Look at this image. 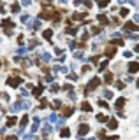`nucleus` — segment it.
Returning a JSON list of instances; mask_svg holds the SVG:
<instances>
[{
  "label": "nucleus",
  "instance_id": "nucleus-1",
  "mask_svg": "<svg viewBox=\"0 0 139 140\" xmlns=\"http://www.w3.org/2000/svg\"><path fill=\"white\" fill-rule=\"evenodd\" d=\"M41 14H42V18H49L53 21H60V12L55 11V9H44Z\"/></svg>",
  "mask_w": 139,
  "mask_h": 140
},
{
  "label": "nucleus",
  "instance_id": "nucleus-2",
  "mask_svg": "<svg viewBox=\"0 0 139 140\" xmlns=\"http://www.w3.org/2000/svg\"><path fill=\"white\" fill-rule=\"evenodd\" d=\"M21 82H23V81H21L19 77H9L7 79V86H11V88H18Z\"/></svg>",
  "mask_w": 139,
  "mask_h": 140
},
{
  "label": "nucleus",
  "instance_id": "nucleus-3",
  "mask_svg": "<svg viewBox=\"0 0 139 140\" xmlns=\"http://www.w3.org/2000/svg\"><path fill=\"white\" fill-rule=\"evenodd\" d=\"M100 84V79L99 77H95V79H92L90 81V84H88V88H86V93H90V91H93L95 89V88H97Z\"/></svg>",
  "mask_w": 139,
  "mask_h": 140
},
{
  "label": "nucleus",
  "instance_id": "nucleus-4",
  "mask_svg": "<svg viewBox=\"0 0 139 140\" xmlns=\"http://www.w3.org/2000/svg\"><path fill=\"white\" fill-rule=\"evenodd\" d=\"M2 26H9V28H5V33H7V35H11V33H12L11 28H14V23H12L11 19H4V21H2Z\"/></svg>",
  "mask_w": 139,
  "mask_h": 140
},
{
  "label": "nucleus",
  "instance_id": "nucleus-5",
  "mask_svg": "<svg viewBox=\"0 0 139 140\" xmlns=\"http://www.w3.org/2000/svg\"><path fill=\"white\" fill-rule=\"evenodd\" d=\"M123 30H127V32H136V30H139V28L136 26V23H125Z\"/></svg>",
  "mask_w": 139,
  "mask_h": 140
},
{
  "label": "nucleus",
  "instance_id": "nucleus-6",
  "mask_svg": "<svg viewBox=\"0 0 139 140\" xmlns=\"http://www.w3.org/2000/svg\"><path fill=\"white\" fill-rule=\"evenodd\" d=\"M137 70H139V63H137V61H132V63H129V72L136 74Z\"/></svg>",
  "mask_w": 139,
  "mask_h": 140
},
{
  "label": "nucleus",
  "instance_id": "nucleus-7",
  "mask_svg": "<svg viewBox=\"0 0 139 140\" xmlns=\"http://www.w3.org/2000/svg\"><path fill=\"white\" fill-rule=\"evenodd\" d=\"M114 53H116V49H114V46H107V47H106V56H107V58H111V56H114Z\"/></svg>",
  "mask_w": 139,
  "mask_h": 140
},
{
  "label": "nucleus",
  "instance_id": "nucleus-8",
  "mask_svg": "<svg viewBox=\"0 0 139 140\" xmlns=\"http://www.w3.org/2000/svg\"><path fill=\"white\" fill-rule=\"evenodd\" d=\"M85 16H86V12H74V14H72V19L81 21V19H85Z\"/></svg>",
  "mask_w": 139,
  "mask_h": 140
},
{
  "label": "nucleus",
  "instance_id": "nucleus-9",
  "mask_svg": "<svg viewBox=\"0 0 139 140\" xmlns=\"http://www.w3.org/2000/svg\"><path fill=\"white\" fill-rule=\"evenodd\" d=\"M107 128H109V130H116V128H118L116 119H109V121H107Z\"/></svg>",
  "mask_w": 139,
  "mask_h": 140
},
{
  "label": "nucleus",
  "instance_id": "nucleus-10",
  "mask_svg": "<svg viewBox=\"0 0 139 140\" xmlns=\"http://www.w3.org/2000/svg\"><path fill=\"white\" fill-rule=\"evenodd\" d=\"M18 123V119H16V117H14V116H11V117H7V126H14V124H16Z\"/></svg>",
  "mask_w": 139,
  "mask_h": 140
},
{
  "label": "nucleus",
  "instance_id": "nucleus-11",
  "mask_svg": "<svg viewBox=\"0 0 139 140\" xmlns=\"http://www.w3.org/2000/svg\"><path fill=\"white\" fill-rule=\"evenodd\" d=\"M97 19L100 21L102 25H107V23H109V19H107V18L104 16V14H97Z\"/></svg>",
  "mask_w": 139,
  "mask_h": 140
},
{
  "label": "nucleus",
  "instance_id": "nucleus-12",
  "mask_svg": "<svg viewBox=\"0 0 139 140\" xmlns=\"http://www.w3.org/2000/svg\"><path fill=\"white\" fill-rule=\"evenodd\" d=\"M44 91V88L42 86H37V88H34V96H41V93Z\"/></svg>",
  "mask_w": 139,
  "mask_h": 140
},
{
  "label": "nucleus",
  "instance_id": "nucleus-13",
  "mask_svg": "<svg viewBox=\"0 0 139 140\" xmlns=\"http://www.w3.org/2000/svg\"><path fill=\"white\" fill-rule=\"evenodd\" d=\"M81 109H83V110H86V112H92V107H90L88 102H83V103H81Z\"/></svg>",
  "mask_w": 139,
  "mask_h": 140
},
{
  "label": "nucleus",
  "instance_id": "nucleus-14",
  "mask_svg": "<svg viewBox=\"0 0 139 140\" xmlns=\"http://www.w3.org/2000/svg\"><path fill=\"white\" fill-rule=\"evenodd\" d=\"M85 133H88V126L81 124V126H79V135H85Z\"/></svg>",
  "mask_w": 139,
  "mask_h": 140
},
{
  "label": "nucleus",
  "instance_id": "nucleus-15",
  "mask_svg": "<svg viewBox=\"0 0 139 140\" xmlns=\"http://www.w3.org/2000/svg\"><path fill=\"white\" fill-rule=\"evenodd\" d=\"M104 82H106V84H111V82H113V74H106Z\"/></svg>",
  "mask_w": 139,
  "mask_h": 140
},
{
  "label": "nucleus",
  "instance_id": "nucleus-16",
  "mask_svg": "<svg viewBox=\"0 0 139 140\" xmlns=\"http://www.w3.org/2000/svg\"><path fill=\"white\" fill-rule=\"evenodd\" d=\"M123 103H125V98H118V102H116V109L120 110V109L123 107Z\"/></svg>",
  "mask_w": 139,
  "mask_h": 140
},
{
  "label": "nucleus",
  "instance_id": "nucleus-17",
  "mask_svg": "<svg viewBox=\"0 0 139 140\" xmlns=\"http://www.w3.org/2000/svg\"><path fill=\"white\" fill-rule=\"evenodd\" d=\"M97 4H99V7H102V9H104V7H107V5H109V0H99Z\"/></svg>",
  "mask_w": 139,
  "mask_h": 140
},
{
  "label": "nucleus",
  "instance_id": "nucleus-18",
  "mask_svg": "<svg viewBox=\"0 0 139 140\" xmlns=\"http://www.w3.org/2000/svg\"><path fill=\"white\" fill-rule=\"evenodd\" d=\"M72 114V107H63V116H70Z\"/></svg>",
  "mask_w": 139,
  "mask_h": 140
},
{
  "label": "nucleus",
  "instance_id": "nucleus-19",
  "mask_svg": "<svg viewBox=\"0 0 139 140\" xmlns=\"http://www.w3.org/2000/svg\"><path fill=\"white\" fill-rule=\"evenodd\" d=\"M51 35H53V30H46L44 32V39H51Z\"/></svg>",
  "mask_w": 139,
  "mask_h": 140
},
{
  "label": "nucleus",
  "instance_id": "nucleus-20",
  "mask_svg": "<svg viewBox=\"0 0 139 140\" xmlns=\"http://www.w3.org/2000/svg\"><path fill=\"white\" fill-rule=\"evenodd\" d=\"M11 11H12V12H18V11H19V5H18V4H12V5H11Z\"/></svg>",
  "mask_w": 139,
  "mask_h": 140
},
{
  "label": "nucleus",
  "instance_id": "nucleus-21",
  "mask_svg": "<svg viewBox=\"0 0 139 140\" xmlns=\"http://www.w3.org/2000/svg\"><path fill=\"white\" fill-rule=\"evenodd\" d=\"M69 135H70V130H67V128L62 130V137H69Z\"/></svg>",
  "mask_w": 139,
  "mask_h": 140
},
{
  "label": "nucleus",
  "instance_id": "nucleus-22",
  "mask_svg": "<svg viewBox=\"0 0 139 140\" xmlns=\"http://www.w3.org/2000/svg\"><path fill=\"white\" fill-rule=\"evenodd\" d=\"M97 121H102V123H104V121H107V117L100 114V116H97Z\"/></svg>",
  "mask_w": 139,
  "mask_h": 140
},
{
  "label": "nucleus",
  "instance_id": "nucleus-23",
  "mask_svg": "<svg viewBox=\"0 0 139 140\" xmlns=\"http://www.w3.org/2000/svg\"><path fill=\"white\" fill-rule=\"evenodd\" d=\"M26 123H28V117L23 116V119H21V126H26Z\"/></svg>",
  "mask_w": 139,
  "mask_h": 140
},
{
  "label": "nucleus",
  "instance_id": "nucleus-24",
  "mask_svg": "<svg viewBox=\"0 0 139 140\" xmlns=\"http://www.w3.org/2000/svg\"><path fill=\"white\" fill-rule=\"evenodd\" d=\"M127 14H129V9H122V11H120V16H123V18H125Z\"/></svg>",
  "mask_w": 139,
  "mask_h": 140
},
{
  "label": "nucleus",
  "instance_id": "nucleus-25",
  "mask_svg": "<svg viewBox=\"0 0 139 140\" xmlns=\"http://www.w3.org/2000/svg\"><path fill=\"white\" fill-rule=\"evenodd\" d=\"M99 32H100L99 26H93V28H92V33H99Z\"/></svg>",
  "mask_w": 139,
  "mask_h": 140
},
{
  "label": "nucleus",
  "instance_id": "nucleus-26",
  "mask_svg": "<svg viewBox=\"0 0 139 140\" xmlns=\"http://www.w3.org/2000/svg\"><path fill=\"white\" fill-rule=\"evenodd\" d=\"M99 105H100V107H107V103H106L104 100H100V102H99Z\"/></svg>",
  "mask_w": 139,
  "mask_h": 140
},
{
  "label": "nucleus",
  "instance_id": "nucleus-27",
  "mask_svg": "<svg viewBox=\"0 0 139 140\" xmlns=\"http://www.w3.org/2000/svg\"><path fill=\"white\" fill-rule=\"evenodd\" d=\"M58 107H60V102H58V100H56V102H55V103H53V109H58Z\"/></svg>",
  "mask_w": 139,
  "mask_h": 140
},
{
  "label": "nucleus",
  "instance_id": "nucleus-28",
  "mask_svg": "<svg viewBox=\"0 0 139 140\" xmlns=\"http://www.w3.org/2000/svg\"><path fill=\"white\" fill-rule=\"evenodd\" d=\"M123 86H125L123 82H116V88H120V89H123Z\"/></svg>",
  "mask_w": 139,
  "mask_h": 140
},
{
  "label": "nucleus",
  "instance_id": "nucleus-29",
  "mask_svg": "<svg viewBox=\"0 0 139 140\" xmlns=\"http://www.w3.org/2000/svg\"><path fill=\"white\" fill-rule=\"evenodd\" d=\"M30 2H32V0H21V4H23V5H28Z\"/></svg>",
  "mask_w": 139,
  "mask_h": 140
},
{
  "label": "nucleus",
  "instance_id": "nucleus-30",
  "mask_svg": "<svg viewBox=\"0 0 139 140\" xmlns=\"http://www.w3.org/2000/svg\"><path fill=\"white\" fill-rule=\"evenodd\" d=\"M85 5L86 7H92V2H90V0H85Z\"/></svg>",
  "mask_w": 139,
  "mask_h": 140
},
{
  "label": "nucleus",
  "instance_id": "nucleus-31",
  "mask_svg": "<svg viewBox=\"0 0 139 140\" xmlns=\"http://www.w3.org/2000/svg\"><path fill=\"white\" fill-rule=\"evenodd\" d=\"M5 140H18V138H16V137H14V135H11V137H7Z\"/></svg>",
  "mask_w": 139,
  "mask_h": 140
},
{
  "label": "nucleus",
  "instance_id": "nucleus-32",
  "mask_svg": "<svg viewBox=\"0 0 139 140\" xmlns=\"http://www.w3.org/2000/svg\"><path fill=\"white\" fill-rule=\"evenodd\" d=\"M74 4H76V5H81V4H83V0H74Z\"/></svg>",
  "mask_w": 139,
  "mask_h": 140
},
{
  "label": "nucleus",
  "instance_id": "nucleus-33",
  "mask_svg": "<svg viewBox=\"0 0 139 140\" xmlns=\"http://www.w3.org/2000/svg\"><path fill=\"white\" fill-rule=\"evenodd\" d=\"M106 140H118V137H107Z\"/></svg>",
  "mask_w": 139,
  "mask_h": 140
},
{
  "label": "nucleus",
  "instance_id": "nucleus-34",
  "mask_svg": "<svg viewBox=\"0 0 139 140\" xmlns=\"http://www.w3.org/2000/svg\"><path fill=\"white\" fill-rule=\"evenodd\" d=\"M44 2H46V4H51V2H53V0H44Z\"/></svg>",
  "mask_w": 139,
  "mask_h": 140
},
{
  "label": "nucleus",
  "instance_id": "nucleus-35",
  "mask_svg": "<svg viewBox=\"0 0 139 140\" xmlns=\"http://www.w3.org/2000/svg\"><path fill=\"white\" fill-rule=\"evenodd\" d=\"M129 2H132V4H136V2H137V0H129Z\"/></svg>",
  "mask_w": 139,
  "mask_h": 140
},
{
  "label": "nucleus",
  "instance_id": "nucleus-36",
  "mask_svg": "<svg viewBox=\"0 0 139 140\" xmlns=\"http://www.w3.org/2000/svg\"><path fill=\"white\" fill-rule=\"evenodd\" d=\"M60 2H63V4H65V2H69V0H60Z\"/></svg>",
  "mask_w": 139,
  "mask_h": 140
},
{
  "label": "nucleus",
  "instance_id": "nucleus-37",
  "mask_svg": "<svg viewBox=\"0 0 139 140\" xmlns=\"http://www.w3.org/2000/svg\"><path fill=\"white\" fill-rule=\"evenodd\" d=\"M118 2H120V4H123V2H125V0H118Z\"/></svg>",
  "mask_w": 139,
  "mask_h": 140
}]
</instances>
